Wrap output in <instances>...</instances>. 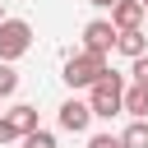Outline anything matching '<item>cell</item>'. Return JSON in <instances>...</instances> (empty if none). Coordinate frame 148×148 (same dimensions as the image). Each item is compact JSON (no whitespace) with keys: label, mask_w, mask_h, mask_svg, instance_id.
<instances>
[{"label":"cell","mask_w":148,"mask_h":148,"mask_svg":"<svg viewBox=\"0 0 148 148\" xmlns=\"http://www.w3.org/2000/svg\"><path fill=\"white\" fill-rule=\"evenodd\" d=\"M88 106H92V116H102V120L120 116V111H125V74L106 69V74L88 88Z\"/></svg>","instance_id":"cell-1"},{"label":"cell","mask_w":148,"mask_h":148,"mask_svg":"<svg viewBox=\"0 0 148 148\" xmlns=\"http://www.w3.org/2000/svg\"><path fill=\"white\" fill-rule=\"evenodd\" d=\"M102 74H106V56L79 51V56H69V60H65V74H60V79H65L69 88H92Z\"/></svg>","instance_id":"cell-2"},{"label":"cell","mask_w":148,"mask_h":148,"mask_svg":"<svg viewBox=\"0 0 148 148\" xmlns=\"http://www.w3.org/2000/svg\"><path fill=\"white\" fill-rule=\"evenodd\" d=\"M28 46H32V23H23V18H5V23H0V60L14 65Z\"/></svg>","instance_id":"cell-3"},{"label":"cell","mask_w":148,"mask_h":148,"mask_svg":"<svg viewBox=\"0 0 148 148\" xmlns=\"http://www.w3.org/2000/svg\"><path fill=\"white\" fill-rule=\"evenodd\" d=\"M116 42H120V28H116L111 18H92V23L83 28V51H92V56L116 51Z\"/></svg>","instance_id":"cell-4"},{"label":"cell","mask_w":148,"mask_h":148,"mask_svg":"<svg viewBox=\"0 0 148 148\" xmlns=\"http://www.w3.org/2000/svg\"><path fill=\"white\" fill-rule=\"evenodd\" d=\"M92 125V106L88 102H79V97H69L65 106H60V130H69V134H83Z\"/></svg>","instance_id":"cell-5"},{"label":"cell","mask_w":148,"mask_h":148,"mask_svg":"<svg viewBox=\"0 0 148 148\" xmlns=\"http://www.w3.org/2000/svg\"><path fill=\"white\" fill-rule=\"evenodd\" d=\"M143 0H116V9H111V23L120 28V32H134V28H143Z\"/></svg>","instance_id":"cell-6"},{"label":"cell","mask_w":148,"mask_h":148,"mask_svg":"<svg viewBox=\"0 0 148 148\" xmlns=\"http://www.w3.org/2000/svg\"><path fill=\"white\" fill-rule=\"evenodd\" d=\"M116 51H125L130 60H139V56H148V37H143V28H134V32H120V42H116Z\"/></svg>","instance_id":"cell-7"},{"label":"cell","mask_w":148,"mask_h":148,"mask_svg":"<svg viewBox=\"0 0 148 148\" xmlns=\"http://www.w3.org/2000/svg\"><path fill=\"white\" fill-rule=\"evenodd\" d=\"M5 116H9L14 125H18V134H32V130H37V106H28V102H18V106H9Z\"/></svg>","instance_id":"cell-8"},{"label":"cell","mask_w":148,"mask_h":148,"mask_svg":"<svg viewBox=\"0 0 148 148\" xmlns=\"http://www.w3.org/2000/svg\"><path fill=\"white\" fill-rule=\"evenodd\" d=\"M125 111H130L134 120H143V116H148V88H139V83L125 88Z\"/></svg>","instance_id":"cell-9"},{"label":"cell","mask_w":148,"mask_h":148,"mask_svg":"<svg viewBox=\"0 0 148 148\" xmlns=\"http://www.w3.org/2000/svg\"><path fill=\"white\" fill-rule=\"evenodd\" d=\"M125 148H148V120H130V130L120 134Z\"/></svg>","instance_id":"cell-10"},{"label":"cell","mask_w":148,"mask_h":148,"mask_svg":"<svg viewBox=\"0 0 148 148\" xmlns=\"http://www.w3.org/2000/svg\"><path fill=\"white\" fill-rule=\"evenodd\" d=\"M23 148H56V134H51V130H42V125H37V130H32V134H23Z\"/></svg>","instance_id":"cell-11"},{"label":"cell","mask_w":148,"mask_h":148,"mask_svg":"<svg viewBox=\"0 0 148 148\" xmlns=\"http://www.w3.org/2000/svg\"><path fill=\"white\" fill-rule=\"evenodd\" d=\"M14 88H18V74L9 60H0V97H14Z\"/></svg>","instance_id":"cell-12"},{"label":"cell","mask_w":148,"mask_h":148,"mask_svg":"<svg viewBox=\"0 0 148 148\" xmlns=\"http://www.w3.org/2000/svg\"><path fill=\"white\" fill-rule=\"evenodd\" d=\"M14 139H23V134H18V125H14L9 116H0V143H14Z\"/></svg>","instance_id":"cell-13"},{"label":"cell","mask_w":148,"mask_h":148,"mask_svg":"<svg viewBox=\"0 0 148 148\" xmlns=\"http://www.w3.org/2000/svg\"><path fill=\"white\" fill-rule=\"evenodd\" d=\"M88 148H125V143H120V134H92Z\"/></svg>","instance_id":"cell-14"},{"label":"cell","mask_w":148,"mask_h":148,"mask_svg":"<svg viewBox=\"0 0 148 148\" xmlns=\"http://www.w3.org/2000/svg\"><path fill=\"white\" fill-rule=\"evenodd\" d=\"M130 74H134V83H139V88H148V56H139Z\"/></svg>","instance_id":"cell-15"},{"label":"cell","mask_w":148,"mask_h":148,"mask_svg":"<svg viewBox=\"0 0 148 148\" xmlns=\"http://www.w3.org/2000/svg\"><path fill=\"white\" fill-rule=\"evenodd\" d=\"M88 5H97V9H116V0H88Z\"/></svg>","instance_id":"cell-16"},{"label":"cell","mask_w":148,"mask_h":148,"mask_svg":"<svg viewBox=\"0 0 148 148\" xmlns=\"http://www.w3.org/2000/svg\"><path fill=\"white\" fill-rule=\"evenodd\" d=\"M0 23H5V0H0Z\"/></svg>","instance_id":"cell-17"},{"label":"cell","mask_w":148,"mask_h":148,"mask_svg":"<svg viewBox=\"0 0 148 148\" xmlns=\"http://www.w3.org/2000/svg\"><path fill=\"white\" fill-rule=\"evenodd\" d=\"M143 9H148V0H143Z\"/></svg>","instance_id":"cell-18"}]
</instances>
